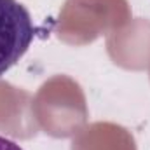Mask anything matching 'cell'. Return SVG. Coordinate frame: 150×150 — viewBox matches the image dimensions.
<instances>
[{
	"label": "cell",
	"instance_id": "1",
	"mask_svg": "<svg viewBox=\"0 0 150 150\" xmlns=\"http://www.w3.org/2000/svg\"><path fill=\"white\" fill-rule=\"evenodd\" d=\"M33 38L30 11L18 0H0V77L23 58Z\"/></svg>",
	"mask_w": 150,
	"mask_h": 150
},
{
	"label": "cell",
	"instance_id": "2",
	"mask_svg": "<svg viewBox=\"0 0 150 150\" xmlns=\"http://www.w3.org/2000/svg\"><path fill=\"white\" fill-rule=\"evenodd\" d=\"M0 150H23L16 142L5 138V136H0Z\"/></svg>",
	"mask_w": 150,
	"mask_h": 150
}]
</instances>
